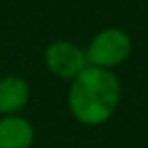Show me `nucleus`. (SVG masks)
Here are the masks:
<instances>
[{
  "instance_id": "obj_1",
  "label": "nucleus",
  "mask_w": 148,
  "mask_h": 148,
  "mask_svg": "<svg viewBox=\"0 0 148 148\" xmlns=\"http://www.w3.org/2000/svg\"><path fill=\"white\" fill-rule=\"evenodd\" d=\"M122 99V84L111 69L86 66L69 83L68 107L83 126H101L109 122Z\"/></svg>"
},
{
  "instance_id": "obj_2",
  "label": "nucleus",
  "mask_w": 148,
  "mask_h": 148,
  "mask_svg": "<svg viewBox=\"0 0 148 148\" xmlns=\"http://www.w3.org/2000/svg\"><path fill=\"white\" fill-rule=\"evenodd\" d=\"M88 66L101 69H114L122 66L131 54V38L118 26L103 28L90 40L84 49Z\"/></svg>"
},
{
  "instance_id": "obj_3",
  "label": "nucleus",
  "mask_w": 148,
  "mask_h": 148,
  "mask_svg": "<svg viewBox=\"0 0 148 148\" xmlns=\"http://www.w3.org/2000/svg\"><path fill=\"white\" fill-rule=\"evenodd\" d=\"M45 66L56 79L71 83L88 66L84 49L68 40H56L45 49Z\"/></svg>"
},
{
  "instance_id": "obj_4",
  "label": "nucleus",
  "mask_w": 148,
  "mask_h": 148,
  "mask_svg": "<svg viewBox=\"0 0 148 148\" xmlns=\"http://www.w3.org/2000/svg\"><path fill=\"white\" fill-rule=\"evenodd\" d=\"M30 101V84L19 75L0 79V114H19Z\"/></svg>"
},
{
  "instance_id": "obj_5",
  "label": "nucleus",
  "mask_w": 148,
  "mask_h": 148,
  "mask_svg": "<svg viewBox=\"0 0 148 148\" xmlns=\"http://www.w3.org/2000/svg\"><path fill=\"white\" fill-rule=\"evenodd\" d=\"M34 137V126L25 116L10 114L0 118V148H30Z\"/></svg>"
}]
</instances>
